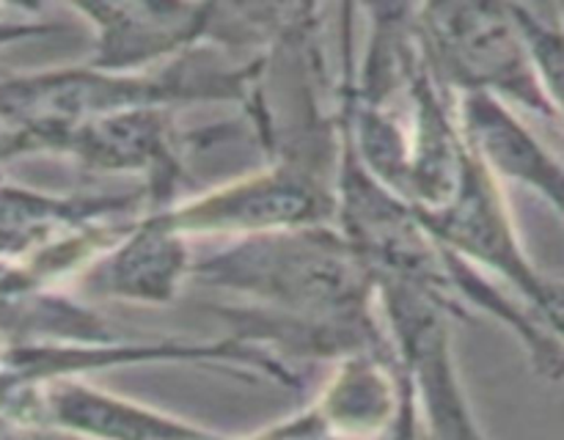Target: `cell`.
<instances>
[{"mask_svg":"<svg viewBox=\"0 0 564 440\" xmlns=\"http://www.w3.org/2000/svg\"><path fill=\"white\" fill-rule=\"evenodd\" d=\"M193 280L237 297L231 333L273 355L389 350L375 278L336 226L231 237L193 256Z\"/></svg>","mask_w":564,"mask_h":440,"instance_id":"obj_1","label":"cell"},{"mask_svg":"<svg viewBox=\"0 0 564 440\" xmlns=\"http://www.w3.org/2000/svg\"><path fill=\"white\" fill-rule=\"evenodd\" d=\"M264 66L268 55L226 64L220 50L202 44L138 75L88 64L6 75L0 77V165L17 160L31 138L124 110H174L193 102H240L246 108Z\"/></svg>","mask_w":564,"mask_h":440,"instance_id":"obj_2","label":"cell"},{"mask_svg":"<svg viewBox=\"0 0 564 440\" xmlns=\"http://www.w3.org/2000/svg\"><path fill=\"white\" fill-rule=\"evenodd\" d=\"M413 28L446 94L455 99L482 94L518 113L560 124L512 3L413 6Z\"/></svg>","mask_w":564,"mask_h":440,"instance_id":"obj_3","label":"cell"},{"mask_svg":"<svg viewBox=\"0 0 564 440\" xmlns=\"http://www.w3.org/2000/svg\"><path fill=\"white\" fill-rule=\"evenodd\" d=\"M152 212L147 187L121 193H55L0 182V264L20 267L55 289L77 275Z\"/></svg>","mask_w":564,"mask_h":440,"instance_id":"obj_4","label":"cell"},{"mask_svg":"<svg viewBox=\"0 0 564 440\" xmlns=\"http://www.w3.org/2000/svg\"><path fill=\"white\" fill-rule=\"evenodd\" d=\"M341 148V146H339ZM339 152L284 148L262 168L163 209L169 223L193 237H251L336 223Z\"/></svg>","mask_w":564,"mask_h":440,"instance_id":"obj_5","label":"cell"},{"mask_svg":"<svg viewBox=\"0 0 564 440\" xmlns=\"http://www.w3.org/2000/svg\"><path fill=\"white\" fill-rule=\"evenodd\" d=\"M375 292L386 339L411 391L424 440H488L457 372L452 322L460 317L400 280L378 278Z\"/></svg>","mask_w":564,"mask_h":440,"instance_id":"obj_6","label":"cell"},{"mask_svg":"<svg viewBox=\"0 0 564 440\" xmlns=\"http://www.w3.org/2000/svg\"><path fill=\"white\" fill-rule=\"evenodd\" d=\"M31 154H64L88 170L143 176L154 212L176 204L185 179L187 135L180 132L171 110L141 108L44 132L22 143L17 160Z\"/></svg>","mask_w":564,"mask_h":440,"instance_id":"obj_7","label":"cell"},{"mask_svg":"<svg viewBox=\"0 0 564 440\" xmlns=\"http://www.w3.org/2000/svg\"><path fill=\"white\" fill-rule=\"evenodd\" d=\"M416 218L441 248L482 270L490 278L505 280L516 297L534 308L545 273L532 262L523 245L505 185L479 163L471 148L463 160L452 196L438 209Z\"/></svg>","mask_w":564,"mask_h":440,"instance_id":"obj_8","label":"cell"},{"mask_svg":"<svg viewBox=\"0 0 564 440\" xmlns=\"http://www.w3.org/2000/svg\"><path fill=\"white\" fill-rule=\"evenodd\" d=\"M0 407L80 440H229L180 416L119 396L86 377H55L0 394Z\"/></svg>","mask_w":564,"mask_h":440,"instance_id":"obj_9","label":"cell"},{"mask_svg":"<svg viewBox=\"0 0 564 440\" xmlns=\"http://www.w3.org/2000/svg\"><path fill=\"white\" fill-rule=\"evenodd\" d=\"M69 9L94 31L88 66L124 75L158 69L209 44L215 25V3H83Z\"/></svg>","mask_w":564,"mask_h":440,"instance_id":"obj_10","label":"cell"},{"mask_svg":"<svg viewBox=\"0 0 564 440\" xmlns=\"http://www.w3.org/2000/svg\"><path fill=\"white\" fill-rule=\"evenodd\" d=\"M193 248L163 209L141 215L116 245L94 258L80 275L83 297L135 306H165L191 280Z\"/></svg>","mask_w":564,"mask_h":440,"instance_id":"obj_11","label":"cell"},{"mask_svg":"<svg viewBox=\"0 0 564 440\" xmlns=\"http://www.w3.org/2000/svg\"><path fill=\"white\" fill-rule=\"evenodd\" d=\"M457 127L466 146L501 185L527 187L564 223V160L518 110L494 97L471 94L457 99Z\"/></svg>","mask_w":564,"mask_h":440,"instance_id":"obj_12","label":"cell"},{"mask_svg":"<svg viewBox=\"0 0 564 440\" xmlns=\"http://www.w3.org/2000/svg\"><path fill=\"white\" fill-rule=\"evenodd\" d=\"M405 405V380L389 350L352 352L336 361L306 407L325 440H380Z\"/></svg>","mask_w":564,"mask_h":440,"instance_id":"obj_13","label":"cell"},{"mask_svg":"<svg viewBox=\"0 0 564 440\" xmlns=\"http://www.w3.org/2000/svg\"><path fill=\"white\" fill-rule=\"evenodd\" d=\"M518 25L532 50L534 66L543 80L545 97L554 108L556 121L564 127V16L556 6L512 3Z\"/></svg>","mask_w":564,"mask_h":440,"instance_id":"obj_14","label":"cell"},{"mask_svg":"<svg viewBox=\"0 0 564 440\" xmlns=\"http://www.w3.org/2000/svg\"><path fill=\"white\" fill-rule=\"evenodd\" d=\"M58 31H66V28L53 20H44L42 9L36 6H0V50Z\"/></svg>","mask_w":564,"mask_h":440,"instance_id":"obj_15","label":"cell"},{"mask_svg":"<svg viewBox=\"0 0 564 440\" xmlns=\"http://www.w3.org/2000/svg\"><path fill=\"white\" fill-rule=\"evenodd\" d=\"M532 311L538 314L540 322L564 346V278L545 275L543 289H540V297Z\"/></svg>","mask_w":564,"mask_h":440,"instance_id":"obj_16","label":"cell"},{"mask_svg":"<svg viewBox=\"0 0 564 440\" xmlns=\"http://www.w3.org/2000/svg\"><path fill=\"white\" fill-rule=\"evenodd\" d=\"M0 440H80L72 435L58 432V429L31 424L25 418H17L0 407Z\"/></svg>","mask_w":564,"mask_h":440,"instance_id":"obj_17","label":"cell"},{"mask_svg":"<svg viewBox=\"0 0 564 440\" xmlns=\"http://www.w3.org/2000/svg\"><path fill=\"white\" fill-rule=\"evenodd\" d=\"M6 179V176H3V165H0V182H3Z\"/></svg>","mask_w":564,"mask_h":440,"instance_id":"obj_18","label":"cell"},{"mask_svg":"<svg viewBox=\"0 0 564 440\" xmlns=\"http://www.w3.org/2000/svg\"><path fill=\"white\" fill-rule=\"evenodd\" d=\"M556 9H560V14L564 16V6H556Z\"/></svg>","mask_w":564,"mask_h":440,"instance_id":"obj_19","label":"cell"}]
</instances>
